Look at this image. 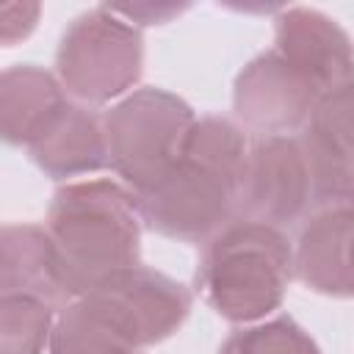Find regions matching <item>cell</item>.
Here are the masks:
<instances>
[{"mask_svg": "<svg viewBox=\"0 0 354 354\" xmlns=\"http://www.w3.org/2000/svg\"><path fill=\"white\" fill-rule=\"evenodd\" d=\"M53 72L36 64H14L0 72V141L30 147L66 105Z\"/></svg>", "mask_w": 354, "mask_h": 354, "instance_id": "14", "label": "cell"}, {"mask_svg": "<svg viewBox=\"0 0 354 354\" xmlns=\"http://www.w3.org/2000/svg\"><path fill=\"white\" fill-rule=\"evenodd\" d=\"M194 119V108L183 97L158 86L133 88L100 116L108 166L133 196L177 160Z\"/></svg>", "mask_w": 354, "mask_h": 354, "instance_id": "4", "label": "cell"}, {"mask_svg": "<svg viewBox=\"0 0 354 354\" xmlns=\"http://www.w3.org/2000/svg\"><path fill=\"white\" fill-rule=\"evenodd\" d=\"M113 14H119L124 22H130L133 28H144V25H163L174 17H180L188 6L185 3H116L108 6Z\"/></svg>", "mask_w": 354, "mask_h": 354, "instance_id": "19", "label": "cell"}, {"mask_svg": "<svg viewBox=\"0 0 354 354\" xmlns=\"http://www.w3.org/2000/svg\"><path fill=\"white\" fill-rule=\"evenodd\" d=\"M299 144L310 166L313 207L351 202L354 194L351 83L321 94L313 113L301 124Z\"/></svg>", "mask_w": 354, "mask_h": 354, "instance_id": "10", "label": "cell"}, {"mask_svg": "<svg viewBox=\"0 0 354 354\" xmlns=\"http://www.w3.org/2000/svg\"><path fill=\"white\" fill-rule=\"evenodd\" d=\"M218 354H324L304 326L290 315L263 318L235 329L221 346Z\"/></svg>", "mask_w": 354, "mask_h": 354, "instance_id": "17", "label": "cell"}, {"mask_svg": "<svg viewBox=\"0 0 354 354\" xmlns=\"http://www.w3.org/2000/svg\"><path fill=\"white\" fill-rule=\"evenodd\" d=\"M47 354H141V348L127 343L72 299L55 315Z\"/></svg>", "mask_w": 354, "mask_h": 354, "instance_id": "15", "label": "cell"}, {"mask_svg": "<svg viewBox=\"0 0 354 354\" xmlns=\"http://www.w3.org/2000/svg\"><path fill=\"white\" fill-rule=\"evenodd\" d=\"M144 69L141 30L94 6L77 14L61 33L55 50V77L77 105H105L133 91Z\"/></svg>", "mask_w": 354, "mask_h": 354, "instance_id": "3", "label": "cell"}, {"mask_svg": "<svg viewBox=\"0 0 354 354\" xmlns=\"http://www.w3.org/2000/svg\"><path fill=\"white\" fill-rule=\"evenodd\" d=\"M41 19L39 3H0V47H14L25 41Z\"/></svg>", "mask_w": 354, "mask_h": 354, "instance_id": "18", "label": "cell"}, {"mask_svg": "<svg viewBox=\"0 0 354 354\" xmlns=\"http://www.w3.org/2000/svg\"><path fill=\"white\" fill-rule=\"evenodd\" d=\"M28 152L30 160L53 180L86 177L108 166L102 122L91 108L77 102H66Z\"/></svg>", "mask_w": 354, "mask_h": 354, "instance_id": "13", "label": "cell"}, {"mask_svg": "<svg viewBox=\"0 0 354 354\" xmlns=\"http://www.w3.org/2000/svg\"><path fill=\"white\" fill-rule=\"evenodd\" d=\"M351 202L315 207L299 230L296 246H290L293 277L332 299H348L354 293L351 274Z\"/></svg>", "mask_w": 354, "mask_h": 354, "instance_id": "11", "label": "cell"}, {"mask_svg": "<svg viewBox=\"0 0 354 354\" xmlns=\"http://www.w3.org/2000/svg\"><path fill=\"white\" fill-rule=\"evenodd\" d=\"M293 279L290 241L279 227L235 216L213 238L196 266V290L230 324H257L279 310Z\"/></svg>", "mask_w": 354, "mask_h": 354, "instance_id": "2", "label": "cell"}, {"mask_svg": "<svg viewBox=\"0 0 354 354\" xmlns=\"http://www.w3.org/2000/svg\"><path fill=\"white\" fill-rule=\"evenodd\" d=\"M55 310L36 299H0V354H47Z\"/></svg>", "mask_w": 354, "mask_h": 354, "instance_id": "16", "label": "cell"}, {"mask_svg": "<svg viewBox=\"0 0 354 354\" xmlns=\"http://www.w3.org/2000/svg\"><path fill=\"white\" fill-rule=\"evenodd\" d=\"M321 91L274 50L254 55L232 83L235 116L260 136H290L301 130Z\"/></svg>", "mask_w": 354, "mask_h": 354, "instance_id": "8", "label": "cell"}, {"mask_svg": "<svg viewBox=\"0 0 354 354\" xmlns=\"http://www.w3.org/2000/svg\"><path fill=\"white\" fill-rule=\"evenodd\" d=\"M238 177L177 155V160L141 194H136L141 224L152 232L205 243L238 216Z\"/></svg>", "mask_w": 354, "mask_h": 354, "instance_id": "5", "label": "cell"}, {"mask_svg": "<svg viewBox=\"0 0 354 354\" xmlns=\"http://www.w3.org/2000/svg\"><path fill=\"white\" fill-rule=\"evenodd\" d=\"M141 216L136 196L116 180L64 183L47 210V235L72 299L88 293L105 277L138 266Z\"/></svg>", "mask_w": 354, "mask_h": 354, "instance_id": "1", "label": "cell"}, {"mask_svg": "<svg viewBox=\"0 0 354 354\" xmlns=\"http://www.w3.org/2000/svg\"><path fill=\"white\" fill-rule=\"evenodd\" d=\"M77 301L136 348L163 343L191 313V290L141 263L105 277Z\"/></svg>", "mask_w": 354, "mask_h": 354, "instance_id": "6", "label": "cell"}, {"mask_svg": "<svg viewBox=\"0 0 354 354\" xmlns=\"http://www.w3.org/2000/svg\"><path fill=\"white\" fill-rule=\"evenodd\" d=\"M271 50L301 72L321 94L351 83V39L329 14L318 8H279L274 17Z\"/></svg>", "mask_w": 354, "mask_h": 354, "instance_id": "9", "label": "cell"}, {"mask_svg": "<svg viewBox=\"0 0 354 354\" xmlns=\"http://www.w3.org/2000/svg\"><path fill=\"white\" fill-rule=\"evenodd\" d=\"M36 299L53 310L72 301L55 246L41 224L0 227V299Z\"/></svg>", "mask_w": 354, "mask_h": 354, "instance_id": "12", "label": "cell"}, {"mask_svg": "<svg viewBox=\"0 0 354 354\" xmlns=\"http://www.w3.org/2000/svg\"><path fill=\"white\" fill-rule=\"evenodd\" d=\"M313 207V180L299 136H257L249 141L241 183L238 216L271 227H288Z\"/></svg>", "mask_w": 354, "mask_h": 354, "instance_id": "7", "label": "cell"}]
</instances>
